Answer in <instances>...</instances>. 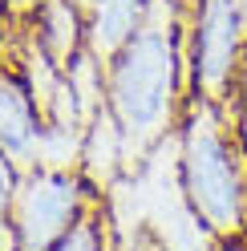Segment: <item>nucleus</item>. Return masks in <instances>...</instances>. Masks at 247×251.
Masks as SVG:
<instances>
[{"label":"nucleus","instance_id":"nucleus-1","mask_svg":"<svg viewBox=\"0 0 247 251\" xmlns=\"http://www.w3.org/2000/svg\"><path fill=\"white\" fill-rule=\"evenodd\" d=\"M182 69H187V4L154 0L142 33L105 65V109L122 130L126 166L138 170L178 130Z\"/></svg>","mask_w":247,"mask_h":251},{"label":"nucleus","instance_id":"nucleus-2","mask_svg":"<svg viewBox=\"0 0 247 251\" xmlns=\"http://www.w3.org/2000/svg\"><path fill=\"white\" fill-rule=\"evenodd\" d=\"M178 182L191 211L227 243L247 239V134L231 105L187 98L174 130Z\"/></svg>","mask_w":247,"mask_h":251},{"label":"nucleus","instance_id":"nucleus-3","mask_svg":"<svg viewBox=\"0 0 247 251\" xmlns=\"http://www.w3.org/2000/svg\"><path fill=\"white\" fill-rule=\"evenodd\" d=\"M187 8L191 93L215 105H231L247 53V0H187Z\"/></svg>","mask_w":247,"mask_h":251},{"label":"nucleus","instance_id":"nucleus-4","mask_svg":"<svg viewBox=\"0 0 247 251\" xmlns=\"http://www.w3.org/2000/svg\"><path fill=\"white\" fill-rule=\"evenodd\" d=\"M89 191L77 170H25L12 199L8 227L17 235V251H53L65 231L85 215Z\"/></svg>","mask_w":247,"mask_h":251},{"label":"nucleus","instance_id":"nucleus-5","mask_svg":"<svg viewBox=\"0 0 247 251\" xmlns=\"http://www.w3.org/2000/svg\"><path fill=\"white\" fill-rule=\"evenodd\" d=\"M45 134V114L33 98V89L25 85V77L0 69V154L25 175L37 166Z\"/></svg>","mask_w":247,"mask_h":251},{"label":"nucleus","instance_id":"nucleus-6","mask_svg":"<svg viewBox=\"0 0 247 251\" xmlns=\"http://www.w3.org/2000/svg\"><path fill=\"white\" fill-rule=\"evenodd\" d=\"M150 8H154V0H94L85 8V49L101 65H110L142 33Z\"/></svg>","mask_w":247,"mask_h":251},{"label":"nucleus","instance_id":"nucleus-7","mask_svg":"<svg viewBox=\"0 0 247 251\" xmlns=\"http://www.w3.org/2000/svg\"><path fill=\"white\" fill-rule=\"evenodd\" d=\"M28 21H33V41L57 69H69L85 53V8L77 0H41Z\"/></svg>","mask_w":247,"mask_h":251},{"label":"nucleus","instance_id":"nucleus-8","mask_svg":"<svg viewBox=\"0 0 247 251\" xmlns=\"http://www.w3.org/2000/svg\"><path fill=\"white\" fill-rule=\"evenodd\" d=\"M53 251H110V215L89 202L85 215L65 231V239Z\"/></svg>","mask_w":247,"mask_h":251},{"label":"nucleus","instance_id":"nucleus-9","mask_svg":"<svg viewBox=\"0 0 247 251\" xmlns=\"http://www.w3.org/2000/svg\"><path fill=\"white\" fill-rule=\"evenodd\" d=\"M17 186H21V170L12 166L4 154H0V227L8 223L12 215V199H17Z\"/></svg>","mask_w":247,"mask_h":251},{"label":"nucleus","instance_id":"nucleus-10","mask_svg":"<svg viewBox=\"0 0 247 251\" xmlns=\"http://www.w3.org/2000/svg\"><path fill=\"white\" fill-rule=\"evenodd\" d=\"M37 4H41V0H0L4 17H12V21H25V17H33V12H37Z\"/></svg>","mask_w":247,"mask_h":251},{"label":"nucleus","instance_id":"nucleus-11","mask_svg":"<svg viewBox=\"0 0 247 251\" xmlns=\"http://www.w3.org/2000/svg\"><path fill=\"white\" fill-rule=\"evenodd\" d=\"M0 251H17V235H12V227H8V223L0 227Z\"/></svg>","mask_w":247,"mask_h":251},{"label":"nucleus","instance_id":"nucleus-12","mask_svg":"<svg viewBox=\"0 0 247 251\" xmlns=\"http://www.w3.org/2000/svg\"><path fill=\"white\" fill-rule=\"evenodd\" d=\"M142 251H158V247H154V243H146V247H142Z\"/></svg>","mask_w":247,"mask_h":251}]
</instances>
